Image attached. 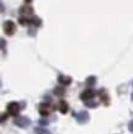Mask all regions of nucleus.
Returning <instances> with one entry per match:
<instances>
[{
  "label": "nucleus",
  "instance_id": "6",
  "mask_svg": "<svg viewBox=\"0 0 133 134\" xmlns=\"http://www.w3.org/2000/svg\"><path fill=\"white\" fill-rule=\"evenodd\" d=\"M74 117L77 118L78 122L84 123L89 119V113L88 112H85V111H83V112H79V113H74Z\"/></svg>",
  "mask_w": 133,
  "mask_h": 134
},
{
  "label": "nucleus",
  "instance_id": "10",
  "mask_svg": "<svg viewBox=\"0 0 133 134\" xmlns=\"http://www.w3.org/2000/svg\"><path fill=\"white\" fill-rule=\"evenodd\" d=\"M35 133H36V134H52L49 130H47L46 128H41V127L35 128Z\"/></svg>",
  "mask_w": 133,
  "mask_h": 134
},
{
  "label": "nucleus",
  "instance_id": "19",
  "mask_svg": "<svg viewBox=\"0 0 133 134\" xmlns=\"http://www.w3.org/2000/svg\"><path fill=\"white\" fill-rule=\"evenodd\" d=\"M25 1H26V3H31V0H25Z\"/></svg>",
  "mask_w": 133,
  "mask_h": 134
},
{
  "label": "nucleus",
  "instance_id": "18",
  "mask_svg": "<svg viewBox=\"0 0 133 134\" xmlns=\"http://www.w3.org/2000/svg\"><path fill=\"white\" fill-rule=\"evenodd\" d=\"M5 118H8V114H3V116H1V122H4L5 121Z\"/></svg>",
  "mask_w": 133,
  "mask_h": 134
},
{
  "label": "nucleus",
  "instance_id": "11",
  "mask_svg": "<svg viewBox=\"0 0 133 134\" xmlns=\"http://www.w3.org/2000/svg\"><path fill=\"white\" fill-rule=\"evenodd\" d=\"M20 11L22 12V14H26V15H28V14H32L33 9L31 8V6H24V8L20 9Z\"/></svg>",
  "mask_w": 133,
  "mask_h": 134
},
{
  "label": "nucleus",
  "instance_id": "13",
  "mask_svg": "<svg viewBox=\"0 0 133 134\" xmlns=\"http://www.w3.org/2000/svg\"><path fill=\"white\" fill-rule=\"evenodd\" d=\"M95 82H96V77H95V76H89L88 79H86V84H88L89 86L94 85Z\"/></svg>",
  "mask_w": 133,
  "mask_h": 134
},
{
  "label": "nucleus",
  "instance_id": "5",
  "mask_svg": "<svg viewBox=\"0 0 133 134\" xmlns=\"http://www.w3.org/2000/svg\"><path fill=\"white\" fill-rule=\"evenodd\" d=\"M94 96H95V91H94V90H91V89L85 90V91H83V92L80 93V98L83 100V101H85V102L90 101Z\"/></svg>",
  "mask_w": 133,
  "mask_h": 134
},
{
  "label": "nucleus",
  "instance_id": "20",
  "mask_svg": "<svg viewBox=\"0 0 133 134\" xmlns=\"http://www.w3.org/2000/svg\"><path fill=\"white\" fill-rule=\"evenodd\" d=\"M132 100H133V95H132Z\"/></svg>",
  "mask_w": 133,
  "mask_h": 134
},
{
  "label": "nucleus",
  "instance_id": "2",
  "mask_svg": "<svg viewBox=\"0 0 133 134\" xmlns=\"http://www.w3.org/2000/svg\"><path fill=\"white\" fill-rule=\"evenodd\" d=\"M52 111H53V106L51 103H48V102L47 103L43 102V103H41L38 106V112H40L41 116H48Z\"/></svg>",
  "mask_w": 133,
  "mask_h": 134
},
{
  "label": "nucleus",
  "instance_id": "14",
  "mask_svg": "<svg viewBox=\"0 0 133 134\" xmlns=\"http://www.w3.org/2000/svg\"><path fill=\"white\" fill-rule=\"evenodd\" d=\"M31 22H32L35 26H40L41 25V19L40 17H37V16H33L32 19H31Z\"/></svg>",
  "mask_w": 133,
  "mask_h": 134
},
{
  "label": "nucleus",
  "instance_id": "8",
  "mask_svg": "<svg viewBox=\"0 0 133 134\" xmlns=\"http://www.w3.org/2000/svg\"><path fill=\"white\" fill-rule=\"evenodd\" d=\"M58 108H59V111H61V113L65 114L67 112H68V103H67L64 100H62V101H59V106H58Z\"/></svg>",
  "mask_w": 133,
  "mask_h": 134
},
{
  "label": "nucleus",
  "instance_id": "16",
  "mask_svg": "<svg viewBox=\"0 0 133 134\" xmlns=\"http://www.w3.org/2000/svg\"><path fill=\"white\" fill-rule=\"evenodd\" d=\"M38 122H40L41 126H47V124H48V122H47V121H44V119H40Z\"/></svg>",
  "mask_w": 133,
  "mask_h": 134
},
{
  "label": "nucleus",
  "instance_id": "3",
  "mask_svg": "<svg viewBox=\"0 0 133 134\" xmlns=\"http://www.w3.org/2000/svg\"><path fill=\"white\" fill-rule=\"evenodd\" d=\"M16 31V26H15V22L14 21L8 20L4 24V32L8 35V36H12Z\"/></svg>",
  "mask_w": 133,
  "mask_h": 134
},
{
  "label": "nucleus",
  "instance_id": "1",
  "mask_svg": "<svg viewBox=\"0 0 133 134\" xmlns=\"http://www.w3.org/2000/svg\"><path fill=\"white\" fill-rule=\"evenodd\" d=\"M14 123H15L17 127L26 128V127H28L31 124V121H30V118L25 117V116H17V117H15V119H14Z\"/></svg>",
  "mask_w": 133,
  "mask_h": 134
},
{
  "label": "nucleus",
  "instance_id": "17",
  "mask_svg": "<svg viewBox=\"0 0 133 134\" xmlns=\"http://www.w3.org/2000/svg\"><path fill=\"white\" fill-rule=\"evenodd\" d=\"M128 129L131 130V132H133V121H132V122H129V124H128Z\"/></svg>",
  "mask_w": 133,
  "mask_h": 134
},
{
  "label": "nucleus",
  "instance_id": "9",
  "mask_svg": "<svg viewBox=\"0 0 133 134\" xmlns=\"http://www.w3.org/2000/svg\"><path fill=\"white\" fill-rule=\"evenodd\" d=\"M64 92H65V90H64V87H63V86H58V87H56V89H54V95H56V96L62 97V96L64 95Z\"/></svg>",
  "mask_w": 133,
  "mask_h": 134
},
{
  "label": "nucleus",
  "instance_id": "4",
  "mask_svg": "<svg viewBox=\"0 0 133 134\" xmlns=\"http://www.w3.org/2000/svg\"><path fill=\"white\" fill-rule=\"evenodd\" d=\"M8 112L10 116L16 117L17 114H19V112H20V105L17 102H10L8 105Z\"/></svg>",
  "mask_w": 133,
  "mask_h": 134
},
{
  "label": "nucleus",
  "instance_id": "12",
  "mask_svg": "<svg viewBox=\"0 0 133 134\" xmlns=\"http://www.w3.org/2000/svg\"><path fill=\"white\" fill-rule=\"evenodd\" d=\"M19 24H20L21 26H26V25L30 24V20H28L26 16H21L20 19H19Z\"/></svg>",
  "mask_w": 133,
  "mask_h": 134
},
{
  "label": "nucleus",
  "instance_id": "15",
  "mask_svg": "<svg viewBox=\"0 0 133 134\" xmlns=\"http://www.w3.org/2000/svg\"><path fill=\"white\" fill-rule=\"evenodd\" d=\"M85 105L88 106V107H91V108H95V107H97V103H96V102H93V101L85 102Z\"/></svg>",
  "mask_w": 133,
  "mask_h": 134
},
{
  "label": "nucleus",
  "instance_id": "7",
  "mask_svg": "<svg viewBox=\"0 0 133 134\" xmlns=\"http://www.w3.org/2000/svg\"><path fill=\"white\" fill-rule=\"evenodd\" d=\"M58 82L62 85H69L72 82V77L70 76H65V75H59L58 76Z\"/></svg>",
  "mask_w": 133,
  "mask_h": 134
}]
</instances>
